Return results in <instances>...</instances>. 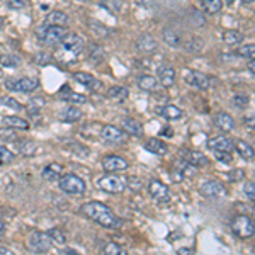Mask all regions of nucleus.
<instances>
[{"mask_svg": "<svg viewBox=\"0 0 255 255\" xmlns=\"http://www.w3.org/2000/svg\"><path fill=\"white\" fill-rule=\"evenodd\" d=\"M82 214H85L87 218H90L92 221H95L97 225L109 228V230H116V228H121L123 221L114 214L113 210L109 206H106L104 203L99 201H88V203L82 204L80 208Z\"/></svg>", "mask_w": 255, "mask_h": 255, "instance_id": "1", "label": "nucleus"}, {"mask_svg": "<svg viewBox=\"0 0 255 255\" xmlns=\"http://www.w3.org/2000/svg\"><path fill=\"white\" fill-rule=\"evenodd\" d=\"M231 231H233L238 238H243V240L252 238L255 235V221L245 214H238L231 219Z\"/></svg>", "mask_w": 255, "mask_h": 255, "instance_id": "2", "label": "nucleus"}, {"mask_svg": "<svg viewBox=\"0 0 255 255\" xmlns=\"http://www.w3.org/2000/svg\"><path fill=\"white\" fill-rule=\"evenodd\" d=\"M97 185L102 191L111 192V194H119L128 187V179L118 175V173H106L97 180Z\"/></svg>", "mask_w": 255, "mask_h": 255, "instance_id": "3", "label": "nucleus"}, {"mask_svg": "<svg viewBox=\"0 0 255 255\" xmlns=\"http://www.w3.org/2000/svg\"><path fill=\"white\" fill-rule=\"evenodd\" d=\"M58 185L63 192L72 196H80L85 192V180L82 177L75 175V173H67V175H61L58 180Z\"/></svg>", "mask_w": 255, "mask_h": 255, "instance_id": "4", "label": "nucleus"}, {"mask_svg": "<svg viewBox=\"0 0 255 255\" xmlns=\"http://www.w3.org/2000/svg\"><path fill=\"white\" fill-rule=\"evenodd\" d=\"M67 28H60V26H46V28H41L40 33H38V38L48 46H53L56 42L63 41V38L67 36Z\"/></svg>", "mask_w": 255, "mask_h": 255, "instance_id": "5", "label": "nucleus"}, {"mask_svg": "<svg viewBox=\"0 0 255 255\" xmlns=\"http://www.w3.org/2000/svg\"><path fill=\"white\" fill-rule=\"evenodd\" d=\"M5 87L12 92H21V94H31L40 87V80L31 79V77H22V79L7 80Z\"/></svg>", "mask_w": 255, "mask_h": 255, "instance_id": "6", "label": "nucleus"}, {"mask_svg": "<svg viewBox=\"0 0 255 255\" xmlns=\"http://www.w3.org/2000/svg\"><path fill=\"white\" fill-rule=\"evenodd\" d=\"M184 80L191 85V87H196L199 88V90H208V88L212 87V82H214L211 77H208L206 73H201L198 70H185Z\"/></svg>", "mask_w": 255, "mask_h": 255, "instance_id": "7", "label": "nucleus"}, {"mask_svg": "<svg viewBox=\"0 0 255 255\" xmlns=\"http://www.w3.org/2000/svg\"><path fill=\"white\" fill-rule=\"evenodd\" d=\"M51 238L48 237V233H41V231H34L29 235L28 238V247L33 250L34 254H44L51 249Z\"/></svg>", "mask_w": 255, "mask_h": 255, "instance_id": "8", "label": "nucleus"}, {"mask_svg": "<svg viewBox=\"0 0 255 255\" xmlns=\"http://www.w3.org/2000/svg\"><path fill=\"white\" fill-rule=\"evenodd\" d=\"M100 138L106 143H111V145H119V143L126 141V133L113 125H106L100 131Z\"/></svg>", "mask_w": 255, "mask_h": 255, "instance_id": "9", "label": "nucleus"}, {"mask_svg": "<svg viewBox=\"0 0 255 255\" xmlns=\"http://www.w3.org/2000/svg\"><path fill=\"white\" fill-rule=\"evenodd\" d=\"M129 167V164L125 160L123 157L118 155H107L102 158V169L106 170L107 173H116V172H125V170Z\"/></svg>", "mask_w": 255, "mask_h": 255, "instance_id": "10", "label": "nucleus"}, {"mask_svg": "<svg viewBox=\"0 0 255 255\" xmlns=\"http://www.w3.org/2000/svg\"><path fill=\"white\" fill-rule=\"evenodd\" d=\"M199 191L204 198H210V199L223 198V196L226 194L225 185H223L221 182H218V180H206V182L199 187Z\"/></svg>", "mask_w": 255, "mask_h": 255, "instance_id": "11", "label": "nucleus"}, {"mask_svg": "<svg viewBox=\"0 0 255 255\" xmlns=\"http://www.w3.org/2000/svg\"><path fill=\"white\" fill-rule=\"evenodd\" d=\"M148 192L153 199L158 201V203H167V201H170L169 185H165L164 182H160V180H150Z\"/></svg>", "mask_w": 255, "mask_h": 255, "instance_id": "12", "label": "nucleus"}, {"mask_svg": "<svg viewBox=\"0 0 255 255\" xmlns=\"http://www.w3.org/2000/svg\"><path fill=\"white\" fill-rule=\"evenodd\" d=\"M84 46H85L84 38L75 33L67 34V36L63 38V41H61V48H63L65 51L72 53V55H79V53L84 49Z\"/></svg>", "mask_w": 255, "mask_h": 255, "instance_id": "13", "label": "nucleus"}, {"mask_svg": "<svg viewBox=\"0 0 255 255\" xmlns=\"http://www.w3.org/2000/svg\"><path fill=\"white\" fill-rule=\"evenodd\" d=\"M208 148L212 152H226V153H233L235 150V141L231 138L226 136H214L208 141Z\"/></svg>", "mask_w": 255, "mask_h": 255, "instance_id": "14", "label": "nucleus"}, {"mask_svg": "<svg viewBox=\"0 0 255 255\" xmlns=\"http://www.w3.org/2000/svg\"><path fill=\"white\" fill-rule=\"evenodd\" d=\"M136 49L141 53H155L158 49V42L150 34H141L136 40Z\"/></svg>", "mask_w": 255, "mask_h": 255, "instance_id": "15", "label": "nucleus"}, {"mask_svg": "<svg viewBox=\"0 0 255 255\" xmlns=\"http://www.w3.org/2000/svg\"><path fill=\"white\" fill-rule=\"evenodd\" d=\"M214 126L221 133H231L235 129V119L226 113H218L214 116Z\"/></svg>", "mask_w": 255, "mask_h": 255, "instance_id": "16", "label": "nucleus"}, {"mask_svg": "<svg viewBox=\"0 0 255 255\" xmlns=\"http://www.w3.org/2000/svg\"><path fill=\"white\" fill-rule=\"evenodd\" d=\"M157 79L162 87H172L173 82H175V70L169 65H164V67L158 68Z\"/></svg>", "mask_w": 255, "mask_h": 255, "instance_id": "17", "label": "nucleus"}, {"mask_svg": "<svg viewBox=\"0 0 255 255\" xmlns=\"http://www.w3.org/2000/svg\"><path fill=\"white\" fill-rule=\"evenodd\" d=\"M182 157H184L185 164L192 165V167H204V165L210 164L208 157L203 155L201 152H196V150H187V152H184Z\"/></svg>", "mask_w": 255, "mask_h": 255, "instance_id": "18", "label": "nucleus"}, {"mask_svg": "<svg viewBox=\"0 0 255 255\" xmlns=\"http://www.w3.org/2000/svg\"><path fill=\"white\" fill-rule=\"evenodd\" d=\"M138 87H140L141 90H146V92H157L162 88V85H160V82H158L157 77L141 75L140 79H138Z\"/></svg>", "mask_w": 255, "mask_h": 255, "instance_id": "19", "label": "nucleus"}, {"mask_svg": "<svg viewBox=\"0 0 255 255\" xmlns=\"http://www.w3.org/2000/svg\"><path fill=\"white\" fill-rule=\"evenodd\" d=\"M42 179L49 180V182H55V180H60V177L63 175V167L60 164H49L42 169L41 172Z\"/></svg>", "mask_w": 255, "mask_h": 255, "instance_id": "20", "label": "nucleus"}, {"mask_svg": "<svg viewBox=\"0 0 255 255\" xmlns=\"http://www.w3.org/2000/svg\"><path fill=\"white\" fill-rule=\"evenodd\" d=\"M145 148L148 150V152H152L153 155H158V157H164L165 153L169 152L167 143H165L164 140H158V138H152V140L146 141Z\"/></svg>", "mask_w": 255, "mask_h": 255, "instance_id": "21", "label": "nucleus"}, {"mask_svg": "<svg viewBox=\"0 0 255 255\" xmlns=\"http://www.w3.org/2000/svg\"><path fill=\"white\" fill-rule=\"evenodd\" d=\"M2 125L9 128V129H29V123L22 118H17V116H5V118H2Z\"/></svg>", "mask_w": 255, "mask_h": 255, "instance_id": "22", "label": "nucleus"}, {"mask_svg": "<svg viewBox=\"0 0 255 255\" xmlns=\"http://www.w3.org/2000/svg\"><path fill=\"white\" fill-rule=\"evenodd\" d=\"M68 15L61 10H53L46 15V26H60V28H67Z\"/></svg>", "mask_w": 255, "mask_h": 255, "instance_id": "23", "label": "nucleus"}, {"mask_svg": "<svg viewBox=\"0 0 255 255\" xmlns=\"http://www.w3.org/2000/svg\"><path fill=\"white\" fill-rule=\"evenodd\" d=\"M121 128H123L125 133L131 134V136H141V134H143V128H141L140 123L136 121V119H131V118L123 119Z\"/></svg>", "mask_w": 255, "mask_h": 255, "instance_id": "24", "label": "nucleus"}, {"mask_svg": "<svg viewBox=\"0 0 255 255\" xmlns=\"http://www.w3.org/2000/svg\"><path fill=\"white\" fill-rule=\"evenodd\" d=\"M157 113L164 119H169V121H177V119L182 118V109H179L177 106H170V104L164 107H158Z\"/></svg>", "mask_w": 255, "mask_h": 255, "instance_id": "25", "label": "nucleus"}, {"mask_svg": "<svg viewBox=\"0 0 255 255\" xmlns=\"http://www.w3.org/2000/svg\"><path fill=\"white\" fill-rule=\"evenodd\" d=\"M235 150L238 152V155L245 160H254L255 158V150L243 140H235Z\"/></svg>", "mask_w": 255, "mask_h": 255, "instance_id": "26", "label": "nucleus"}, {"mask_svg": "<svg viewBox=\"0 0 255 255\" xmlns=\"http://www.w3.org/2000/svg\"><path fill=\"white\" fill-rule=\"evenodd\" d=\"M128 95H129L128 88L121 87V85H116V87H111L109 90H107V97L111 100H114V102H125L128 99Z\"/></svg>", "mask_w": 255, "mask_h": 255, "instance_id": "27", "label": "nucleus"}, {"mask_svg": "<svg viewBox=\"0 0 255 255\" xmlns=\"http://www.w3.org/2000/svg\"><path fill=\"white\" fill-rule=\"evenodd\" d=\"M199 5L206 14H218L223 9V0H201Z\"/></svg>", "mask_w": 255, "mask_h": 255, "instance_id": "28", "label": "nucleus"}, {"mask_svg": "<svg viewBox=\"0 0 255 255\" xmlns=\"http://www.w3.org/2000/svg\"><path fill=\"white\" fill-rule=\"evenodd\" d=\"M164 41L167 42L169 46H172V48H177V46H180V42H182V36H180V33L177 29H165Z\"/></svg>", "mask_w": 255, "mask_h": 255, "instance_id": "29", "label": "nucleus"}, {"mask_svg": "<svg viewBox=\"0 0 255 255\" xmlns=\"http://www.w3.org/2000/svg\"><path fill=\"white\" fill-rule=\"evenodd\" d=\"M223 41L230 46L240 44L243 41V34L237 29H226V31H223Z\"/></svg>", "mask_w": 255, "mask_h": 255, "instance_id": "30", "label": "nucleus"}, {"mask_svg": "<svg viewBox=\"0 0 255 255\" xmlns=\"http://www.w3.org/2000/svg\"><path fill=\"white\" fill-rule=\"evenodd\" d=\"M80 118H82V111H80L79 107H68V109H65L60 116V119L65 123H75L79 121Z\"/></svg>", "mask_w": 255, "mask_h": 255, "instance_id": "31", "label": "nucleus"}, {"mask_svg": "<svg viewBox=\"0 0 255 255\" xmlns=\"http://www.w3.org/2000/svg\"><path fill=\"white\" fill-rule=\"evenodd\" d=\"M73 79H75L79 84H82V85H85V87H88V88H95V85H97V80H95L94 77L90 75V73H85V72L75 73V75H73Z\"/></svg>", "mask_w": 255, "mask_h": 255, "instance_id": "32", "label": "nucleus"}, {"mask_svg": "<svg viewBox=\"0 0 255 255\" xmlns=\"http://www.w3.org/2000/svg\"><path fill=\"white\" fill-rule=\"evenodd\" d=\"M237 56H242V58H247V60H254L255 58V44H243V46H238L237 48Z\"/></svg>", "mask_w": 255, "mask_h": 255, "instance_id": "33", "label": "nucleus"}, {"mask_svg": "<svg viewBox=\"0 0 255 255\" xmlns=\"http://www.w3.org/2000/svg\"><path fill=\"white\" fill-rule=\"evenodd\" d=\"M88 60H90L92 63H100V61L104 60L102 48L97 46V44H92L90 48H88Z\"/></svg>", "mask_w": 255, "mask_h": 255, "instance_id": "34", "label": "nucleus"}, {"mask_svg": "<svg viewBox=\"0 0 255 255\" xmlns=\"http://www.w3.org/2000/svg\"><path fill=\"white\" fill-rule=\"evenodd\" d=\"M61 97H63L65 100H70V102H75V104H84L85 100V95H80V94H75V92H72V90H67V88H63L61 90Z\"/></svg>", "mask_w": 255, "mask_h": 255, "instance_id": "35", "label": "nucleus"}, {"mask_svg": "<svg viewBox=\"0 0 255 255\" xmlns=\"http://www.w3.org/2000/svg\"><path fill=\"white\" fill-rule=\"evenodd\" d=\"M104 255H128V252L125 249H123L121 245H118V243H114V242H111V243H107L106 247H104Z\"/></svg>", "mask_w": 255, "mask_h": 255, "instance_id": "36", "label": "nucleus"}, {"mask_svg": "<svg viewBox=\"0 0 255 255\" xmlns=\"http://www.w3.org/2000/svg\"><path fill=\"white\" fill-rule=\"evenodd\" d=\"M0 65L3 67H19L21 65V58L15 55H0Z\"/></svg>", "mask_w": 255, "mask_h": 255, "instance_id": "37", "label": "nucleus"}, {"mask_svg": "<svg viewBox=\"0 0 255 255\" xmlns=\"http://www.w3.org/2000/svg\"><path fill=\"white\" fill-rule=\"evenodd\" d=\"M48 237L51 238V242L58 243V245H63V243L67 242V237H65V233L60 228H51V230L48 231Z\"/></svg>", "mask_w": 255, "mask_h": 255, "instance_id": "38", "label": "nucleus"}, {"mask_svg": "<svg viewBox=\"0 0 255 255\" xmlns=\"http://www.w3.org/2000/svg\"><path fill=\"white\" fill-rule=\"evenodd\" d=\"M203 41L201 40H189L187 42H185V51L187 53H201L203 51Z\"/></svg>", "mask_w": 255, "mask_h": 255, "instance_id": "39", "label": "nucleus"}, {"mask_svg": "<svg viewBox=\"0 0 255 255\" xmlns=\"http://www.w3.org/2000/svg\"><path fill=\"white\" fill-rule=\"evenodd\" d=\"M14 153L7 146H0V164H10L14 162Z\"/></svg>", "mask_w": 255, "mask_h": 255, "instance_id": "40", "label": "nucleus"}, {"mask_svg": "<svg viewBox=\"0 0 255 255\" xmlns=\"http://www.w3.org/2000/svg\"><path fill=\"white\" fill-rule=\"evenodd\" d=\"M233 104L238 107V109H245L249 106V95L245 94H235L233 95Z\"/></svg>", "mask_w": 255, "mask_h": 255, "instance_id": "41", "label": "nucleus"}, {"mask_svg": "<svg viewBox=\"0 0 255 255\" xmlns=\"http://www.w3.org/2000/svg\"><path fill=\"white\" fill-rule=\"evenodd\" d=\"M19 150H21L24 155H33V153L36 152V145H34L33 141H22L21 145H19Z\"/></svg>", "mask_w": 255, "mask_h": 255, "instance_id": "42", "label": "nucleus"}, {"mask_svg": "<svg viewBox=\"0 0 255 255\" xmlns=\"http://www.w3.org/2000/svg\"><path fill=\"white\" fill-rule=\"evenodd\" d=\"M228 177H230L231 182H242V180L245 179V172H243L242 169H233Z\"/></svg>", "mask_w": 255, "mask_h": 255, "instance_id": "43", "label": "nucleus"}, {"mask_svg": "<svg viewBox=\"0 0 255 255\" xmlns=\"http://www.w3.org/2000/svg\"><path fill=\"white\" fill-rule=\"evenodd\" d=\"M243 192H245L247 198L255 203V182H245V185H243Z\"/></svg>", "mask_w": 255, "mask_h": 255, "instance_id": "44", "label": "nucleus"}, {"mask_svg": "<svg viewBox=\"0 0 255 255\" xmlns=\"http://www.w3.org/2000/svg\"><path fill=\"white\" fill-rule=\"evenodd\" d=\"M2 104L7 107H10V109H15V111H21L22 106L17 102V100H14L12 97H2Z\"/></svg>", "mask_w": 255, "mask_h": 255, "instance_id": "45", "label": "nucleus"}, {"mask_svg": "<svg viewBox=\"0 0 255 255\" xmlns=\"http://www.w3.org/2000/svg\"><path fill=\"white\" fill-rule=\"evenodd\" d=\"M128 187H129L131 191H140L141 180L138 179V177H129V179H128Z\"/></svg>", "mask_w": 255, "mask_h": 255, "instance_id": "46", "label": "nucleus"}, {"mask_svg": "<svg viewBox=\"0 0 255 255\" xmlns=\"http://www.w3.org/2000/svg\"><path fill=\"white\" fill-rule=\"evenodd\" d=\"M88 28H90L92 31H94V33H92V34H95V31H99L97 36H106V34H107V29L104 28V26H100L99 22H95V24H94V22H90V24H88Z\"/></svg>", "mask_w": 255, "mask_h": 255, "instance_id": "47", "label": "nucleus"}, {"mask_svg": "<svg viewBox=\"0 0 255 255\" xmlns=\"http://www.w3.org/2000/svg\"><path fill=\"white\" fill-rule=\"evenodd\" d=\"M214 153H216V160H219V162H225V164H230V162L233 160L231 153H226V152H214Z\"/></svg>", "mask_w": 255, "mask_h": 255, "instance_id": "48", "label": "nucleus"}, {"mask_svg": "<svg viewBox=\"0 0 255 255\" xmlns=\"http://www.w3.org/2000/svg\"><path fill=\"white\" fill-rule=\"evenodd\" d=\"M26 5H28V0H9L10 9H22Z\"/></svg>", "mask_w": 255, "mask_h": 255, "instance_id": "49", "label": "nucleus"}, {"mask_svg": "<svg viewBox=\"0 0 255 255\" xmlns=\"http://www.w3.org/2000/svg\"><path fill=\"white\" fill-rule=\"evenodd\" d=\"M243 123H245V126L249 128V129H254L255 131V114H249L243 118Z\"/></svg>", "mask_w": 255, "mask_h": 255, "instance_id": "50", "label": "nucleus"}, {"mask_svg": "<svg viewBox=\"0 0 255 255\" xmlns=\"http://www.w3.org/2000/svg\"><path fill=\"white\" fill-rule=\"evenodd\" d=\"M177 255H194V250H192V249H185V247H182V249L177 250Z\"/></svg>", "mask_w": 255, "mask_h": 255, "instance_id": "51", "label": "nucleus"}, {"mask_svg": "<svg viewBox=\"0 0 255 255\" xmlns=\"http://www.w3.org/2000/svg\"><path fill=\"white\" fill-rule=\"evenodd\" d=\"M0 255H15L12 250L5 249V247H0Z\"/></svg>", "mask_w": 255, "mask_h": 255, "instance_id": "52", "label": "nucleus"}, {"mask_svg": "<svg viewBox=\"0 0 255 255\" xmlns=\"http://www.w3.org/2000/svg\"><path fill=\"white\" fill-rule=\"evenodd\" d=\"M249 72L252 73V75H255V58L249 61Z\"/></svg>", "mask_w": 255, "mask_h": 255, "instance_id": "53", "label": "nucleus"}, {"mask_svg": "<svg viewBox=\"0 0 255 255\" xmlns=\"http://www.w3.org/2000/svg\"><path fill=\"white\" fill-rule=\"evenodd\" d=\"M58 255H79V254H77L73 249H67V250H63V252H60Z\"/></svg>", "mask_w": 255, "mask_h": 255, "instance_id": "54", "label": "nucleus"}, {"mask_svg": "<svg viewBox=\"0 0 255 255\" xmlns=\"http://www.w3.org/2000/svg\"><path fill=\"white\" fill-rule=\"evenodd\" d=\"M0 136H3V138H14V133H10V131H7V128L5 129L0 133Z\"/></svg>", "mask_w": 255, "mask_h": 255, "instance_id": "55", "label": "nucleus"}, {"mask_svg": "<svg viewBox=\"0 0 255 255\" xmlns=\"http://www.w3.org/2000/svg\"><path fill=\"white\" fill-rule=\"evenodd\" d=\"M3 233H5V223L0 221V237H2Z\"/></svg>", "mask_w": 255, "mask_h": 255, "instance_id": "56", "label": "nucleus"}, {"mask_svg": "<svg viewBox=\"0 0 255 255\" xmlns=\"http://www.w3.org/2000/svg\"><path fill=\"white\" fill-rule=\"evenodd\" d=\"M134 2H136V3H140V5H143V7H145L146 3H148V0H134Z\"/></svg>", "mask_w": 255, "mask_h": 255, "instance_id": "57", "label": "nucleus"}, {"mask_svg": "<svg viewBox=\"0 0 255 255\" xmlns=\"http://www.w3.org/2000/svg\"><path fill=\"white\" fill-rule=\"evenodd\" d=\"M243 2H245V3H254L255 0H243Z\"/></svg>", "mask_w": 255, "mask_h": 255, "instance_id": "58", "label": "nucleus"}, {"mask_svg": "<svg viewBox=\"0 0 255 255\" xmlns=\"http://www.w3.org/2000/svg\"><path fill=\"white\" fill-rule=\"evenodd\" d=\"M252 216H254V219H255V204H254V208H252Z\"/></svg>", "mask_w": 255, "mask_h": 255, "instance_id": "59", "label": "nucleus"}, {"mask_svg": "<svg viewBox=\"0 0 255 255\" xmlns=\"http://www.w3.org/2000/svg\"><path fill=\"white\" fill-rule=\"evenodd\" d=\"M225 2H226V3H233L235 0H225Z\"/></svg>", "mask_w": 255, "mask_h": 255, "instance_id": "60", "label": "nucleus"}]
</instances>
